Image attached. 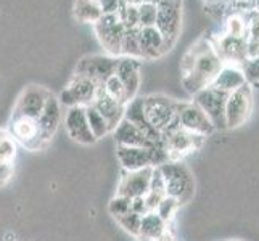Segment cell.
I'll return each mask as SVG.
<instances>
[{
    "mask_svg": "<svg viewBox=\"0 0 259 241\" xmlns=\"http://www.w3.org/2000/svg\"><path fill=\"white\" fill-rule=\"evenodd\" d=\"M121 57H131L142 60L139 49V28H126L121 45Z\"/></svg>",
    "mask_w": 259,
    "mask_h": 241,
    "instance_id": "29",
    "label": "cell"
},
{
    "mask_svg": "<svg viewBox=\"0 0 259 241\" xmlns=\"http://www.w3.org/2000/svg\"><path fill=\"white\" fill-rule=\"evenodd\" d=\"M232 241H238V239H232Z\"/></svg>",
    "mask_w": 259,
    "mask_h": 241,
    "instance_id": "44",
    "label": "cell"
},
{
    "mask_svg": "<svg viewBox=\"0 0 259 241\" xmlns=\"http://www.w3.org/2000/svg\"><path fill=\"white\" fill-rule=\"evenodd\" d=\"M100 85H97L94 80L84 76L74 74L65 90L60 95V102L73 108V106H89L95 100L97 92Z\"/></svg>",
    "mask_w": 259,
    "mask_h": 241,
    "instance_id": "13",
    "label": "cell"
},
{
    "mask_svg": "<svg viewBox=\"0 0 259 241\" xmlns=\"http://www.w3.org/2000/svg\"><path fill=\"white\" fill-rule=\"evenodd\" d=\"M113 137H114V141L118 147H147V148L159 147V145L150 143V141L144 137V133H142L127 119H122L118 124V127L113 130Z\"/></svg>",
    "mask_w": 259,
    "mask_h": 241,
    "instance_id": "23",
    "label": "cell"
},
{
    "mask_svg": "<svg viewBox=\"0 0 259 241\" xmlns=\"http://www.w3.org/2000/svg\"><path fill=\"white\" fill-rule=\"evenodd\" d=\"M161 138H163V147L166 150L169 161H179L185 155L198 150L206 137L196 135L193 132L182 129L179 121H176L171 127L166 129L161 133Z\"/></svg>",
    "mask_w": 259,
    "mask_h": 241,
    "instance_id": "4",
    "label": "cell"
},
{
    "mask_svg": "<svg viewBox=\"0 0 259 241\" xmlns=\"http://www.w3.org/2000/svg\"><path fill=\"white\" fill-rule=\"evenodd\" d=\"M124 119H127L129 122H132L142 133L144 137L153 145H163V138L161 133H159L151 124L148 122V119L145 118L144 113V98L136 97L134 100H131L126 105V111H124Z\"/></svg>",
    "mask_w": 259,
    "mask_h": 241,
    "instance_id": "18",
    "label": "cell"
},
{
    "mask_svg": "<svg viewBox=\"0 0 259 241\" xmlns=\"http://www.w3.org/2000/svg\"><path fill=\"white\" fill-rule=\"evenodd\" d=\"M122 2H126V4H134V5H139L142 2H147V0H122ZM151 2V0H150Z\"/></svg>",
    "mask_w": 259,
    "mask_h": 241,
    "instance_id": "40",
    "label": "cell"
},
{
    "mask_svg": "<svg viewBox=\"0 0 259 241\" xmlns=\"http://www.w3.org/2000/svg\"><path fill=\"white\" fill-rule=\"evenodd\" d=\"M166 222L158 216L155 211L147 212L142 216L140 228H139V238L145 241H159L166 233Z\"/></svg>",
    "mask_w": 259,
    "mask_h": 241,
    "instance_id": "25",
    "label": "cell"
},
{
    "mask_svg": "<svg viewBox=\"0 0 259 241\" xmlns=\"http://www.w3.org/2000/svg\"><path fill=\"white\" fill-rule=\"evenodd\" d=\"M85 116H87L89 127H91V132H92V135L95 137V140H100L105 135H108V133H110L108 124H106V121L102 118V114L98 113L92 105L85 106Z\"/></svg>",
    "mask_w": 259,
    "mask_h": 241,
    "instance_id": "28",
    "label": "cell"
},
{
    "mask_svg": "<svg viewBox=\"0 0 259 241\" xmlns=\"http://www.w3.org/2000/svg\"><path fill=\"white\" fill-rule=\"evenodd\" d=\"M102 8L98 0H76L74 2V16L81 23L95 24L102 18Z\"/></svg>",
    "mask_w": 259,
    "mask_h": 241,
    "instance_id": "27",
    "label": "cell"
},
{
    "mask_svg": "<svg viewBox=\"0 0 259 241\" xmlns=\"http://www.w3.org/2000/svg\"><path fill=\"white\" fill-rule=\"evenodd\" d=\"M65 129L68 135L81 145H92L97 141L89 127L85 106H73L68 110L65 116Z\"/></svg>",
    "mask_w": 259,
    "mask_h": 241,
    "instance_id": "16",
    "label": "cell"
},
{
    "mask_svg": "<svg viewBox=\"0 0 259 241\" xmlns=\"http://www.w3.org/2000/svg\"><path fill=\"white\" fill-rule=\"evenodd\" d=\"M94 29L100 45L106 50V55L119 58L126 26L121 23L118 15H102L100 20L94 24Z\"/></svg>",
    "mask_w": 259,
    "mask_h": 241,
    "instance_id": "9",
    "label": "cell"
},
{
    "mask_svg": "<svg viewBox=\"0 0 259 241\" xmlns=\"http://www.w3.org/2000/svg\"><path fill=\"white\" fill-rule=\"evenodd\" d=\"M92 106H94V108L98 113L102 114V118L106 121L110 132H113L116 127H118V124L124 119V111H126V105H122L119 102L113 100L111 97H108V95H106L102 90V87L98 88L95 100L92 102Z\"/></svg>",
    "mask_w": 259,
    "mask_h": 241,
    "instance_id": "21",
    "label": "cell"
},
{
    "mask_svg": "<svg viewBox=\"0 0 259 241\" xmlns=\"http://www.w3.org/2000/svg\"><path fill=\"white\" fill-rule=\"evenodd\" d=\"M118 61L119 58L110 55H87L77 61L74 74L91 79L97 85L102 87L105 80L114 74Z\"/></svg>",
    "mask_w": 259,
    "mask_h": 241,
    "instance_id": "11",
    "label": "cell"
},
{
    "mask_svg": "<svg viewBox=\"0 0 259 241\" xmlns=\"http://www.w3.org/2000/svg\"><path fill=\"white\" fill-rule=\"evenodd\" d=\"M102 90L111 97L113 100L119 102L122 105H127V95H126V90H124V87L121 84V80L116 77L114 74L111 77H108L105 80V84L102 85Z\"/></svg>",
    "mask_w": 259,
    "mask_h": 241,
    "instance_id": "32",
    "label": "cell"
},
{
    "mask_svg": "<svg viewBox=\"0 0 259 241\" xmlns=\"http://www.w3.org/2000/svg\"><path fill=\"white\" fill-rule=\"evenodd\" d=\"M253 87L245 84L229 93L226 103V129H237L249 119L253 113Z\"/></svg>",
    "mask_w": 259,
    "mask_h": 241,
    "instance_id": "7",
    "label": "cell"
},
{
    "mask_svg": "<svg viewBox=\"0 0 259 241\" xmlns=\"http://www.w3.org/2000/svg\"><path fill=\"white\" fill-rule=\"evenodd\" d=\"M137 18H139V28H148L155 26L156 23V4L155 2H142L137 5Z\"/></svg>",
    "mask_w": 259,
    "mask_h": 241,
    "instance_id": "33",
    "label": "cell"
},
{
    "mask_svg": "<svg viewBox=\"0 0 259 241\" xmlns=\"http://www.w3.org/2000/svg\"><path fill=\"white\" fill-rule=\"evenodd\" d=\"M246 50L248 58L259 55V13L256 10L246 12Z\"/></svg>",
    "mask_w": 259,
    "mask_h": 241,
    "instance_id": "26",
    "label": "cell"
},
{
    "mask_svg": "<svg viewBox=\"0 0 259 241\" xmlns=\"http://www.w3.org/2000/svg\"><path fill=\"white\" fill-rule=\"evenodd\" d=\"M158 169L163 175L166 195L174 198L179 206L189 203L195 193V180L189 167L182 164L181 161H167V163L158 166Z\"/></svg>",
    "mask_w": 259,
    "mask_h": 241,
    "instance_id": "2",
    "label": "cell"
},
{
    "mask_svg": "<svg viewBox=\"0 0 259 241\" xmlns=\"http://www.w3.org/2000/svg\"><path fill=\"white\" fill-rule=\"evenodd\" d=\"M153 169L155 167H145L140 169V171H131L122 175L119 186H118V195L119 196H126V198H139V196H145L148 188H150V182H151V175H153Z\"/></svg>",
    "mask_w": 259,
    "mask_h": 241,
    "instance_id": "19",
    "label": "cell"
},
{
    "mask_svg": "<svg viewBox=\"0 0 259 241\" xmlns=\"http://www.w3.org/2000/svg\"><path fill=\"white\" fill-rule=\"evenodd\" d=\"M15 172V166L13 164H5V166H0V186H5L10 178L13 177Z\"/></svg>",
    "mask_w": 259,
    "mask_h": 241,
    "instance_id": "39",
    "label": "cell"
},
{
    "mask_svg": "<svg viewBox=\"0 0 259 241\" xmlns=\"http://www.w3.org/2000/svg\"><path fill=\"white\" fill-rule=\"evenodd\" d=\"M224 63L214 50L212 40L201 37L187 50L181 61L182 85L190 95L209 87Z\"/></svg>",
    "mask_w": 259,
    "mask_h": 241,
    "instance_id": "1",
    "label": "cell"
},
{
    "mask_svg": "<svg viewBox=\"0 0 259 241\" xmlns=\"http://www.w3.org/2000/svg\"><path fill=\"white\" fill-rule=\"evenodd\" d=\"M119 163L122 164L124 171H140L145 167H158L167 163L169 158L163 145L159 147H118Z\"/></svg>",
    "mask_w": 259,
    "mask_h": 241,
    "instance_id": "3",
    "label": "cell"
},
{
    "mask_svg": "<svg viewBox=\"0 0 259 241\" xmlns=\"http://www.w3.org/2000/svg\"><path fill=\"white\" fill-rule=\"evenodd\" d=\"M155 26L163 34L167 47L171 50L182 26V0H158Z\"/></svg>",
    "mask_w": 259,
    "mask_h": 241,
    "instance_id": "6",
    "label": "cell"
},
{
    "mask_svg": "<svg viewBox=\"0 0 259 241\" xmlns=\"http://www.w3.org/2000/svg\"><path fill=\"white\" fill-rule=\"evenodd\" d=\"M16 158V141L10 137V133L0 130V166L13 164Z\"/></svg>",
    "mask_w": 259,
    "mask_h": 241,
    "instance_id": "31",
    "label": "cell"
},
{
    "mask_svg": "<svg viewBox=\"0 0 259 241\" xmlns=\"http://www.w3.org/2000/svg\"><path fill=\"white\" fill-rule=\"evenodd\" d=\"M245 84H246V79H245L242 68L234 66V65H224L221 68L219 74L216 76V79H214V82L211 85L229 95Z\"/></svg>",
    "mask_w": 259,
    "mask_h": 241,
    "instance_id": "24",
    "label": "cell"
},
{
    "mask_svg": "<svg viewBox=\"0 0 259 241\" xmlns=\"http://www.w3.org/2000/svg\"><path fill=\"white\" fill-rule=\"evenodd\" d=\"M144 113L151 126L163 133L177 121V100L159 93L144 97Z\"/></svg>",
    "mask_w": 259,
    "mask_h": 241,
    "instance_id": "5",
    "label": "cell"
},
{
    "mask_svg": "<svg viewBox=\"0 0 259 241\" xmlns=\"http://www.w3.org/2000/svg\"><path fill=\"white\" fill-rule=\"evenodd\" d=\"M111 216L114 219H118L121 216H124V214L131 212V198H126V196H119L116 195V198H113L110 201V206H108Z\"/></svg>",
    "mask_w": 259,
    "mask_h": 241,
    "instance_id": "36",
    "label": "cell"
},
{
    "mask_svg": "<svg viewBox=\"0 0 259 241\" xmlns=\"http://www.w3.org/2000/svg\"><path fill=\"white\" fill-rule=\"evenodd\" d=\"M227 93L218 90L212 85L203 88L198 93L193 95V103H196L203 110V113L208 116V119L214 126V129H226V103Z\"/></svg>",
    "mask_w": 259,
    "mask_h": 241,
    "instance_id": "10",
    "label": "cell"
},
{
    "mask_svg": "<svg viewBox=\"0 0 259 241\" xmlns=\"http://www.w3.org/2000/svg\"><path fill=\"white\" fill-rule=\"evenodd\" d=\"M39 127L42 132V138H44V143L49 145L53 135L57 133L58 127H60V122H61V108H60V102L55 98V95L50 93L46 106L39 116Z\"/></svg>",
    "mask_w": 259,
    "mask_h": 241,
    "instance_id": "22",
    "label": "cell"
},
{
    "mask_svg": "<svg viewBox=\"0 0 259 241\" xmlns=\"http://www.w3.org/2000/svg\"><path fill=\"white\" fill-rule=\"evenodd\" d=\"M122 0H98V5L102 8L103 15H116L121 7Z\"/></svg>",
    "mask_w": 259,
    "mask_h": 241,
    "instance_id": "38",
    "label": "cell"
},
{
    "mask_svg": "<svg viewBox=\"0 0 259 241\" xmlns=\"http://www.w3.org/2000/svg\"><path fill=\"white\" fill-rule=\"evenodd\" d=\"M119 222V225L126 230V231H129L131 235H134V236H139V228H140V220H142V216H139V214H136V212H127V214H124V216H121V217H118L116 219Z\"/></svg>",
    "mask_w": 259,
    "mask_h": 241,
    "instance_id": "35",
    "label": "cell"
},
{
    "mask_svg": "<svg viewBox=\"0 0 259 241\" xmlns=\"http://www.w3.org/2000/svg\"><path fill=\"white\" fill-rule=\"evenodd\" d=\"M159 241H174V239H172V236L169 235L167 231H166V233H164V235H163L161 238H159Z\"/></svg>",
    "mask_w": 259,
    "mask_h": 241,
    "instance_id": "41",
    "label": "cell"
},
{
    "mask_svg": "<svg viewBox=\"0 0 259 241\" xmlns=\"http://www.w3.org/2000/svg\"><path fill=\"white\" fill-rule=\"evenodd\" d=\"M222 2H226V0H208V4H209V5H219V4H222Z\"/></svg>",
    "mask_w": 259,
    "mask_h": 241,
    "instance_id": "42",
    "label": "cell"
},
{
    "mask_svg": "<svg viewBox=\"0 0 259 241\" xmlns=\"http://www.w3.org/2000/svg\"><path fill=\"white\" fill-rule=\"evenodd\" d=\"M139 49H140L142 60L159 58L169 52V47L163 37V34L158 31L156 26L139 28Z\"/></svg>",
    "mask_w": 259,
    "mask_h": 241,
    "instance_id": "20",
    "label": "cell"
},
{
    "mask_svg": "<svg viewBox=\"0 0 259 241\" xmlns=\"http://www.w3.org/2000/svg\"><path fill=\"white\" fill-rule=\"evenodd\" d=\"M253 10H256L259 13V0H254V8H253Z\"/></svg>",
    "mask_w": 259,
    "mask_h": 241,
    "instance_id": "43",
    "label": "cell"
},
{
    "mask_svg": "<svg viewBox=\"0 0 259 241\" xmlns=\"http://www.w3.org/2000/svg\"><path fill=\"white\" fill-rule=\"evenodd\" d=\"M140 68L142 61L139 58H131V57H119L118 66H116L114 76L121 80L127 95V103L137 97L139 88H140Z\"/></svg>",
    "mask_w": 259,
    "mask_h": 241,
    "instance_id": "17",
    "label": "cell"
},
{
    "mask_svg": "<svg viewBox=\"0 0 259 241\" xmlns=\"http://www.w3.org/2000/svg\"><path fill=\"white\" fill-rule=\"evenodd\" d=\"M177 208H179V203L174 198H171V196H166V198L158 204V208H156L155 212L164 222H167V220H171V217L174 216V212H176Z\"/></svg>",
    "mask_w": 259,
    "mask_h": 241,
    "instance_id": "37",
    "label": "cell"
},
{
    "mask_svg": "<svg viewBox=\"0 0 259 241\" xmlns=\"http://www.w3.org/2000/svg\"><path fill=\"white\" fill-rule=\"evenodd\" d=\"M242 71L245 74L246 84L257 88L259 87V55L253 57V58H248L242 65Z\"/></svg>",
    "mask_w": 259,
    "mask_h": 241,
    "instance_id": "34",
    "label": "cell"
},
{
    "mask_svg": "<svg viewBox=\"0 0 259 241\" xmlns=\"http://www.w3.org/2000/svg\"><path fill=\"white\" fill-rule=\"evenodd\" d=\"M177 121L182 129L201 137H208L216 130L208 116L193 102H177Z\"/></svg>",
    "mask_w": 259,
    "mask_h": 241,
    "instance_id": "12",
    "label": "cell"
},
{
    "mask_svg": "<svg viewBox=\"0 0 259 241\" xmlns=\"http://www.w3.org/2000/svg\"><path fill=\"white\" fill-rule=\"evenodd\" d=\"M49 95L50 92L46 90L44 87L39 85L26 87L21 92V95L18 97L16 105L13 108V114H21V116H28V118L39 119Z\"/></svg>",
    "mask_w": 259,
    "mask_h": 241,
    "instance_id": "15",
    "label": "cell"
},
{
    "mask_svg": "<svg viewBox=\"0 0 259 241\" xmlns=\"http://www.w3.org/2000/svg\"><path fill=\"white\" fill-rule=\"evenodd\" d=\"M234 37H245L246 34V12H234L226 18V32Z\"/></svg>",
    "mask_w": 259,
    "mask_h": 241,
    "instance_id": "30",
    "label": "cell"
},
{
    "mask_svg": "<svg viewBox=\"0 0 259 241\" xmlns=\"http://www.w3.org/2000/svg\"><path fill=\"white\" fill-rule=\"evenodd\" d=\"M8 133H10V137L16 143H20L21 147L31 151L47 147L44 143L39 121L34 118H28V116H21V114H12L10 122H8Z\"/></svg>",
    "mask_w": 259,
    "mask_h": 241,
    "instance_id": "8",
    "label": "cell"
},
{
    "mask_svg": "<svg viewBox=\"0 0 259 241\" xmlns=\"http://www.w3.org/2000/svg\"><path fill=\"white\" fill-rule=\"evenodd\" d=\"M212 45L224 65H234L242 68V65L248 60L245 37H234V35L222 34L212 42Z\"/></svg>",
    "mask_w": 259,
    "mask_h": 241,
    "instance_id": "14",
    "label": "cell"
}]
</instances>
